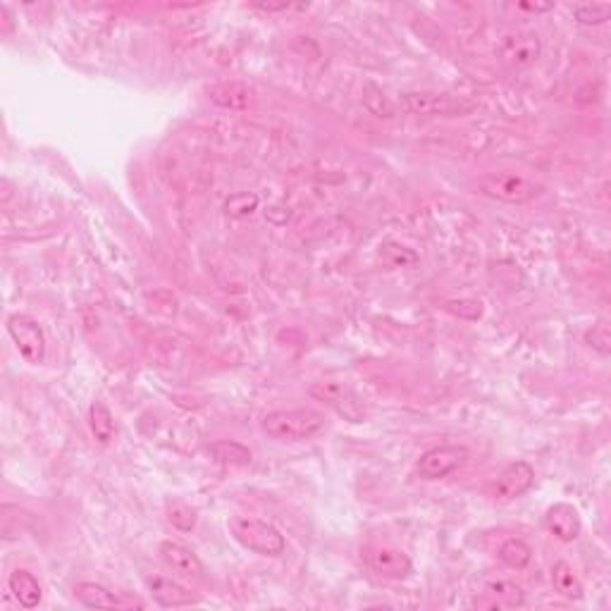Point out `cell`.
Here are the masks:
<instances>
[{
    "instance_id": "obj_1",
    "label": "cell",
    "mask_w": 611,
    "mask_h": 611,
    "mask_svg": "<svg viewBox=\"0 0 611 611\" xmlns=\"http://www.w3.org/2000/svg\"><path fill=\"white\" fill-rule=\"evenodd\" d=\"M263 432L277 442H306L325 430V416L316 409H289L273 411L263 419Z\"/></svg>"
},
{
    "instance_id": "obj_2",
    "label": "cell",
    "mask_w": 611,
    "mask_h": 611,
    "mask_svg": "<svg viewBox=\"0 0 611 611\" xmlns=\"http://www.w3.org/2000/svg\"><path fill=\"white\" fill-rule=\"evenodd\" d=\"M230 533L242 547H246L254 554L261 556H280L287 549V540L274 525L265 523L261 518L251 516H232Z\"/></svg>"
},
{
    "instance_id": "obj_3",
    "label": "cell",
    "mask_w": 611,
    "mask_h": 611,
    "mask_svg": "<svg viewBox=\"0 0 611 611\" xmlns=\"http://www.w3.org/2000/svg\"><path fill=\"white\" fill-rule=\"evenodd\" d=\"M399 106L406 113L420 115V118H463V115L475 110V103H471V100L454 98L450 94H435V91L401 94Z\"/></svg>"
},
{
    "instance_id": "obj_4",
    "label": "cell",
    "mask_w": 611,
    "mask_h": 611,
    "mask_svg": "<svg viewBox=\"0 0 611 611\" xmlns=\"http://www.w3.org/2000/svg\"><path fill=\"white\" fill-rule=\"evenodd\" d=\"M478 189H481L482 196L502 201V203H528V201L543 193L540 184H535V181L523 175H516V172H490V175H482L478 180Z\"/></svg>"
},
{
    "instance_id": "obj_5",
    "label": "cell",
    "mask_w": 611,
    "mask_h": 611,
    "mask_svg": "<svg viewBox=\"0 0 611 611\" xmlns=\"http://www.w3.org/2000/svg\"><path fill=\"white\" fill-rule=\"evenodd\" d=\"M313 399L323 401L325 406H330L339 416H344L351 423H363L366 419V406H363L361 397L351 389L349 385L335 380H323L316 382V385L308 389Z\"/></svg>"
},
{
    "instance_id": "obj_6",
    "label": "cell",
    "mask_w": 611,
    "mask_h": 611,
    "mask_svg": "<svg viewBox=\"0 0 611 611\" xmlns=\"http://www.w3.org/2000/svg\"><path fill=\"white\" fill-rule=\"evenodd\" d=\"M466 461H468L466 447H459V444L432 447V450H428L419 459V463H416V473H419L420 481L428 482L444 481L447 475H451L454 471L466 466Z\"/></svg>"
},
{
    "instance_id": "obj_7",
    "label": "cell",
    "mask_w": 611,
    "mask_h": 611,
    "mask_svg": "<svg viewBox=\"0 0 611 611\" xmlns=\"http://www.w3.org/2000/svg\"><path fill=\"white\" fill-rule=\"evenodd\" d=\"M7 335L13 337L19 356L26 363L38 366L46 358V335L44 327L29 316H10L7 318Z\"/></svg>"
},
{
    "instance_id": "obj_8",
    "label": "cell",
    "mask_w": 611,
    "mask_h": 611,
    "mask_svg": "<svg viewBox=\"0 0 611 611\" xmlns=\"http://www.w3.org/2000/svg\"><path fill=\"white\" fill-rule=\"evenodd\" d=\"M497 56L504 60L509 67L525 69L540 60L543 56V44L537 34H506L497 46Z\"/></svg>"
},
{
    "instance_id": "obj_9",
    "label": "cell",
    "mask_w": 611,
    "mask_h": 611,
    "mask_svg": "<svg viewBox=\"0 0 611 611\" xmlns=\"http://www.w3.org/2000/svg\"><path fill=\"white\" fill-rule=\"evenodd\" d=\"M533 485H535V468L528 461H513L499 473L494 482V497L499 502H513L523 497Z\"/></svg>"
},
{
    "instance_id": "obj_10",
    "label": "cell",
    "mask_w": 611,
    "mask_h": 611,
    "mask_svg": "<svg viewBox=\"0 0 611 611\" xmlns=\"http://www.w3.org/2000/svg\"><path fill=\"white\" fill-rule=\"evenodd\" d=\"M158 554H161L162 564H165L172 574L181 575V578L196 580V583H203V580H206L203 562L193 554L192 549L184 547V544L165 540V543H161V547H158Z\"/></svg>"
},
{
    "instance_id": "obj_11",
    "label": "cell",
    "mask_w": 611,
    "mask_h": 611,
    "mask_svg": "<svg viewBox=\"0 0 611 611\" xmlns=\"http://www.w3.org/2000/svg\"><path fill=\"white\" fill-rule=\"evenodd\" d=\"M368 564L373 568V574L385 580H404L413 571L409 554H404L397 547H375L368 554Z\"/></svg>"
},
{
    "instance_id": "obj_12",
    "label": "cell",
    "mask_w": 611,
    "mask_h": 611,
    "mask_svg": "<svg viewBox=\"0 0 611 611\" xmlns=\"http://www.w3.org/2000/svg\"><path fill=\"white\" fill-rule=\"evenodd\" d=\"M544 523H547V531L562 540V543H574L578 540L580 531H583V523H580L578 509L566 502H559V504L549 506L547 516H544Z\"/></svg>"
},
{
    "instance_id": "obj_13",
    "label": "cell",
    "mask_w": 611,
    "mask_h": 611,
    "mask_svg": "<svg viewBox=\"0 0 611 611\" xmlns=\"http://www.w3.org/2000/svg\"><path fill=\"white\" fill-rule=\"evenodd\" d=\"M146 587H149L150 597L156 599L161 606H192L199 602V597L187 590V587H181L180 583L170 578H162V575H149L146 578Z\"/></svg>"
},
{
    "instance_id": "obj_14",
    "label": "cell",
    "mask_w": 611,
    "mask_h": 611,
    "mask_svg": "<svg viewBox=\"0 0 611 611\" xmlns=\"http://www.w3.org/2000/svg\"><path fill=\"white\" fill-rule=\"evenodd\" d=\"M208 98L225 110H246L254 100V88L243 81H220L208 87Z\"/></svg>"
},
{
    "instance_id": "obj_15",
    "label": "cell",
    "mask_w": 611,
    "mask_h": 611,
    "mask_svg": "<svg viewBox=\"0 0 611 611\" xmlns=\"http://www.w3.org/2000/svg\"><path fill=\"white\" fill-rule=\"evenodd\" d=\"M7 587H10V593L13 597L17 599L19 606H25V609H34V606L41 605V585H38V580L34 578V574L25 571V568H17L10 574L7 578Z\"/></svg>"
},
{
    "instance_id": "obj_16",
    "label": "cell",
    "mask_w": 611,
    "mask_h": 611,
    "mask_svg": "<svg viewBox=\"0 0 611 611\" xmlns=\"http://www.w3.org/2000/svg\"><path fill=\"white\" fill-rule=\"evenodd\" d=\"M552 585L562 597L571 599V602H578L585 595V587H583V580L578 578L575 568L568 562H556L552 568Z\"/></svg>"
},
{
    "instance_id": "obj_17",
    "label": "cell",
    "mask_w": 611,
    "mask_h": 611,
    "mask_svg": "<svg viewBox=\"0 0 611 611\" xmlns=\"http://www.w3.org/2000/svg\"><path fill=\"white\" fill-rule=\"evenodd\" d=\"M75 597L81 605L88 609H115V606H125V602L115 593H110L108 587L98 585V583H79L75 587Z\"/></svg>"
},
{
    "instance_id": "obj_18",
    "label": "cell",
    "mask_w": 611,
    "mask_h": 611,
    "mask_svg": "<svg viewBox=\"0 0 611 611\" xmlns=\"http://www.w3.org/2000/svg\"><path fill=\"white\" fill-rule=\"evenodd\" d=\"M88 428H91V435L96 437L98 444H110L115 440V432H118L115 419L103 401H91V406H88Z\"/></svg>"
},
{
    "instance_id": "obj_19",
    "label": "cell",
    "mask_w": 611,
    "mask_h": 611,
    "mask_svg": "<svg viewBox=\"0 0 611 611\" xmlns=\"http://www.w3.org/2000/svg\"><path fill=\"white\" fill-rule=\"evenodd\" d=\"M485 595L492 597V602H482L478 606H490V609H502V606H521L525 602L523 587L513 585L509 580H497V583H487Z\"/></svg>"
},
{
    "instance_id": "obj_20",
    "label": "cell",
    "mask_w": 611,
    "mask_h": 611,
    "mask_svg": "<svg viewBox=\"0 0 611 611\" xmlns=\"http://www.w3.org/2000/svg\"><path fill=\"white\" fill-rule=\"evenodd\" d=\"M211 454L215 456V461L230 468H243L251 463V451L243 444L232 442V440L211 444Z\"/></svg>"
},
{
    "instance_id": "obj_21",
    "label": "cell",
    "mask_w": 611,
    "mask_h": 611,
    "mask_svg": "<svg viewBox=\"0 0 611 611\" xmlns=\"http://www.w3.org/2000/svg\"><path fill=\"white\" fill-rule=\"evenodd\" d=\"M499 562L504 564V566L513 568V571H521L528 564L533 562V549L531 544L523 543V540H506L502 547H499Z\"/></svg>"
},
{
    "instance_id": "obj_22",
    "label": "cell",
    "mask_w": 611,
    "mask_h": 611,
    "mask_svg": "<svg viewBox=\"0 0 611 611\" xmlns=\"http://www.w3.org/2000/svg\"><path fill=\"white\" fill-rule=\"evenodd\" d=\"M574 17L583 26H599L611 17V3H580L574 7Z\"/></svg>"
},
{
    "instance_id": "obj_23",
    "label": "cell",
    "mask_w": 611,
    "mask_h": 611,
    "mask_svg": "<svg viewBox=\"0 0 611 611\" xmlns=\"http://www.w3.org/2000/svg\"><path fill=\"white\" fill-rule=\"evenodd\" d=\"M165 513H168V521L175 525L177 531L192 533L196 528V512L189 504L180 502V499H170L168 504H165Z\"/></svg>"
},
{
    "instance_id": "obj_24",
    "label": "cell",
    "mask_w": 611,
    "mask_h": 611,
    "mask_svg": "<svg viewBox=\"0 0 611 611\" xmlns=\"http://www.w3.org/2000/svg\"><path fill=\"white\" fill-rule=\"evenodd\" d=\"M258 211V196L249 192H239L232 193L230 199L225 201V212L232 218H249L251 212Z\"/></svg>"
},
{
    "instance_id": "obj_25",
    "label": "cell",
    "mask_w": 611,
    "mask_h": 611,
    "mask_svg": "<svg viewBox=\"0 0 611 611\" xmlns=\"http://www.w3.org/2000/svg\"><path fill=\"white\" fill-rule=\"evenodd\" d=\"M363 103H366V108H368L375 118H394V106L389 103V98L382 94L380 88L373 87V84H368V87H366V94H363Z\"/></svg>"
},
{
    "instance_id": "obj_26",
    "label": "cell",
    "mask_w": 611,
    "mask_h": 611,
    "mask_svg": "<svg viewBox=\"0 0 611 611\" xmlns=\"http://www.w3.org/2000/svg\"><path fill=\"white\" fill-rule=\"evenodd\" d=\"M585 342L590 344L595 351H599L602 356H609V351H611L609 323H606V320H597V323L593 325V330H587Z\"/></svg>"
},
{
    "instance_id": "obj_27",
    "label": "cell",
    "mask_w": 611,
    "mask_h": 611,
    "mask_svg": "<svg viewBox=\"0 0 611 611\" xmlns=\"http://www.w3.org/2000/svg\"><path fill=\"white\" fill-rule=\"evenodd\" d=\"M447 311L468 320H478L482 316L481 301H447Z\"/></svg>"
},
{
    "instance_id": "obj_28",
    "label": "cell",
    "mask_w": 611,
    "mask_h": 611,
    "mask_svg": "<svg viewBox=\"0 0 611 611\" xmlns=\"http://www.w3.org/2000/svg\"><path fill=\"white\" fill-rule=\"evenodd\" d=\"M518 7L525 13H549V10H554V3H521Z\"/></svg>"
}]
</instances>
